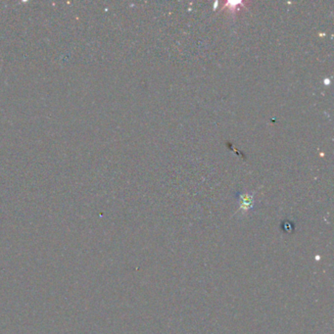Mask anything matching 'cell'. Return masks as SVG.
<instances>
[{"label": "cell", "mask_w": 334, "mask_h": 334, "mask_svg": "<svg viewBox=\"0 0 334 334\" xmlns=\"http://www.w3.org/2000/svg\"><path fill=\"white\" fill-rule=\"evenodd\" d=\"M256 194L253 191L240 190L234 193V198L239 204V212L248 213L256 206Z\"/></svg>", "instance_id": "6da1fadb"}, {"label": "cell", "mask_w": 334, "mask_h": 334, "mask_svg": "<svg viewBox=\"0 0 334 334\" xmlns=\"http://www.w3.org/2000/svg\"><path fill=\"white\" fill-rule=\"evenodd\" d=\"M237 5H243V2H242V1H233V0H232V1H228V2L224 5V7H228L230 10L234 11V10L236 9V6H237Z\"/></svg>", "instance_id": "7a4b0ae2"}]
</instances>
